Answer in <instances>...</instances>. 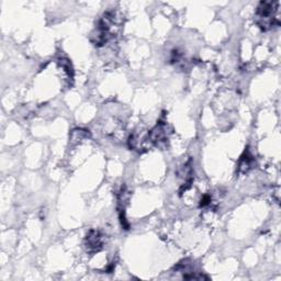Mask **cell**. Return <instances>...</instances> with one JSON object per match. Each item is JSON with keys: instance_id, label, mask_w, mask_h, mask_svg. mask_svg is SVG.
<instances>
[{"instance_id": "obj_1", "label": "cell", "mask_w": 281, "mask_h": 281, "mask_svg": "<svg viewBox=\"0 0 281 281\" xmlns=\"http://www.w3.org/2000/svg\"><path fill=\"white\" fill-rule=\"evenodd\" d=\"M279 3H271V2H261L256 10V17H257V23L258 26L264 29L268 30L271 27L279 26L278 18L274 17V14L278 9Z\"/></svg>"}, {"instance_id": "obj_2", "label": "cell", "mask_w": 281, "mask_h": 281, "mask_svg": "<svg viewBox=\"0 0 281 281\" xmlns=\"http://www.w3.org/2000/svg\"><path fill=\"white\" fill-rule=\"evenodd\" d=\"M103 236L99 231L91 230L86 237V247L89 253H96L103 248Z\"/></svg>"}, {"instance_id": "obj_3", "label": "cell", "mask_w": 281, "mask_h": 281, "mask_svg": "<svg viewBox=\"0 0 281 281\" xmlns=\"http://www.w3.org/2000/svg\"><path fill=\"white\" fill-rule=\"evenodd\" d=\"M253 157L249 156V155H246V157L243 156L242 159L240 160V169L243 172H247L250 168H252V164H253Z\"/></svg>"}]
</instances>
